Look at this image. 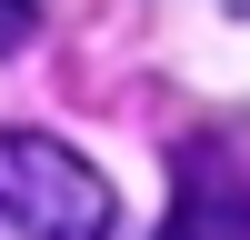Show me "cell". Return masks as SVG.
<instances>
[{"instance_id": "7a4b0ae2", "label": "cell", "mask_w": 250, "mask_h": 240, "mask_svg": "<svg viewBox=\"0 0 250 240\" xmlns=\"http://www.w3.org/2000/svg\"><path fill=\"white\" fill-rule=\"evenodd\" d=\"M160 240H250V160H230L220 140H190L170 170Z\"/></svg>"}, {"instance_id": "6da1fadb", "label": "cell", "mask_w": 250, "mask_h": 240, "mask_svg": "<svg viewBox=\"0 0 250 240\" xmlns=\"http://www.w3.org/2000/svg\"><path fill=\"white\" fill-rule=\"evenodd\" d=\"M0 230H20V240H110L120 200L70 140L0 130Z\"/></svg>"}, {"instance_id": "3957f363", "label": "cell", "mask_w": 250, "mask_h": 240, "mask_svg": "<svg viewBox=\"0 0 250 240\" xmlns=\"http://www.w3.org/2000/svg\"><path fill=\"white\" fill-rule=\"evenodd\" d=\"M30 30H40V0H0V60L30 50Z\"/></svg>"}]
</instances>
